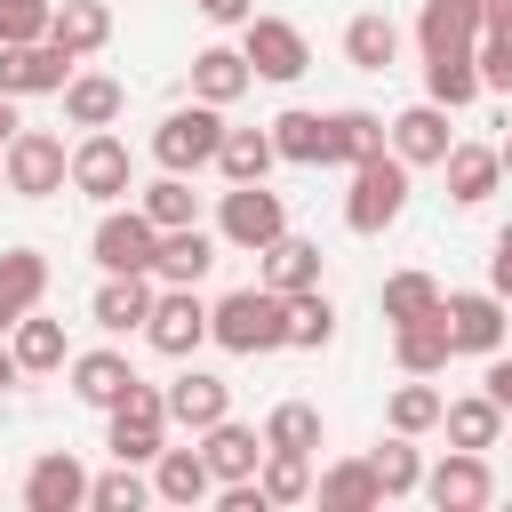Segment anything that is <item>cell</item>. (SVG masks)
<instances>
[{
  "label": "cell",
  "mask_w": 512,
  "mask_h": 512,
  "mask_svg": "<svg viewBox=\"0 0 512 512\" xmlns=\"http://www.w3.org/2000/svg\"><path fill=\"white\" fill-rule=\"evenodd\" d=\"M208 344H224V352H288V296H272L264 280L232 288L224 304H208Z\"/></svg>",
  "instance_id": "cell-1"
},
{
  "label": "cell",
  "mask_w": 512,
  "mask_h": 512,
  "mask_svg": "<svg viewBox=\"0 0 512 512\" xmlns=\"http://www.w3.org/2000/svg\"><path fill=\"white\" fill-rule=\"evenodd\" d=\"M216 144H224V104H176L160 128H152V160L168 168V176H200V168H216Z\"/></svg>",
  "instance_id": "cell-2"
},
{
  "label": "cell",
  "mask_w": 512,
  "mask_h": 512,
  "mask_svg": "<svg viewBox=\"0 0 512 512\" xmlns=\"http://www.w3.org/2000/svg\"><path fill=\"white\" fill-rule=\"evenodd\" d=\"M400 208H408V160L384 144L376 160H360V168H352V192H344V224H352L360 240H376L384 224H400Z\"/></svg>",
  "instance_id": "cell-3"
},
{
  "label": "cell",
  "mask_w": 512,
  "mask_h": 512,
  "mask_svg": "<svg viewBox=\"0 0 512 512\" xmlns=\"http://www.w3.org/2000/svg\"><path fill=\"white\" fill-rule=\"evenodd\" d=\"M0 176H8L16 200H48V192L72 184V152H64V136H48V128H16V136L0 144Z\"/></svg>",
  "instance_id": "cell-4"
},
{
  "label": "cell",
  "mask_w": 512,
  "mask_h": 512,
  "mask_svg": "<svg viewBox=\"0 0 512 512\" xmlns=\"http://www.w3.org/2000/svg\"><path fill=\"white\" fill-rule=\"evenodd\" d=\"M104 416H112L104 448H112L120 464H152V456L168 448V400H160V392H152L144 376H136V384H128V392H120V400H112Z\"/></svg>",
  "instance_id": "cell-5"
},
{
  "label": "cell",
  "mask_w": 512,
  "mask_h": 512,
  "mask_svg": "<svg viewBox=\"0 0 512 512\" xmlns=\"http://www.w3.org/2000/svg\"><path fill=\"white\" fill-rule=\"evenodd\" d=\"M280 232H288V200H280V192L232 184V192L216 200V240H224V248H248V256H256V248H272Z\"/></svg>",
  "instance_id": "cell-6"
},
{
  "label": "cell",
  "mask_w": 512,
  "mask_h": 512,
  "mask_svg": "<svg viewBox=\"0 0 512 512\" xmlns=\"http://www.w3.org/2000/svg\"><path fill=\"white\" fill-rule=\"evenodd\" d=\"M72 192H80V200H104V208L136 192L128 144H120L112 128H80V144H72Z\"/></svg>",
  "instance_id": "cell-7"
},
{
  "label": "cell",
  "mask_w": 512,
  "mask_h": 512,
  "mask_svg": "<svg viewBox=\"0 0 512 512\" xmlns=\"http://www.w3.org/2000/svg\"><path fill=\"white\" fill-rule=\"evenodd\" d=\"M440 320H448V344L456 352H504V328H512V304L496 288H448L440 296Z\"/></svg>",
  "instance_id": "cell-8"
},
{
  "label": "cell",
  "mask_w": 512,
  "mask_h": 512,
  "mask_svg": "<svg viewBox=\"0 0 512 512\" xmlns=\"http://www.w3.org/2000/svg\"><path fill=\"white\" fill-rule=\"evenodd\" d=\"M240 56H248L256 80H304L312 72V40L288 16H248L240 24Z\"/></svg>",
  "instance_id": "cell-9"
},
{
  "label": "cell",
  "mask_w": 512,
  "mask_h": 512,
  "mask_svg": "<svg viewBox=\"0 0 512 512\" xmlns=\"http://www.w3.org/2000/svg\"><path fill=\"white\" fill-rule=\"evenodd\" d=\"M152 248H160V224L144 208H104L96 232H88V256L104 272H152Z\"/></svg>",
  "instance_id": "cell-10"
},
{
  "label": "cell",
  "mask_w": 512,
  "mask_h": 512,
  "mask_svg": "<svg viewBox=\"0 0 512 512\" xmlns=\"http://www.w3.org/2000/svg\"><path fill=\"white\" fill-rule=\"evenodd\" d=\"M144 344H152L160 360H192V352L208 344V304H200L192 288H160L152 312H144Z\"/></svg>",
  "instance_id": "cell-11"
},
{
  "label": "cell",
  "mask_w": 512,
  "mask_h": 512,
  "mask_svg": "<svg viewBox=\"0 0 512 512\" xmlns=\"http://www.w3.org/2000/svg\"><path fill=\"white\" fill-rule=\"evenodd\" d=\"M72 80V56L56 40H0V96H56Z\"/></svg>",
  "instance_id": "cell-12"
},
{
  "label": "cell",
  "mask_w": 512,
  "mask_h": 512,
  "mask_svg": "<svg viewBox=\"0 0 512 512\" xmlns=\"http://www.w3.org/2000/svg\"><path fill=\"white\" fill-rule=\"evenodd\" d=\"M424 496H432L440 512H480V504L496 496V480H488V456H480V448H448V456L424 472Z\"/></svg>",
  "instance_id": "cell-13"
},
{
  "label": "cell",
  "mask_w": 512,
  "mask_h": 512,
  "mask_svg": "<svg viewBox=\"0 0 512 512\" xmlns=\"http://www.w3.org/2000/svg\"><path fill=\"white\" fill-rule=\"evenodd\" d=\"M384 144H392L408 168H440V160H448V144H456V136H448V104H432V96H424V104H408L400 120H384Z\"/></svg>",
  "instance_id": "cell-14"
},
{
  "label": "cell",
  "mask_w": 512,
  "mask_h": 512,
  "mask_svg": "<svg viewBox=\"0 0 512 512\" xmlns=\"http://www.w3.org/2000/svg\"><path fill=\"white\" fill-rule=\"evenodd\" d=\"M216 232H200V224H176V232H160V248H152V280L160 288H200L208 272H216Z\"/></svg>",
  "instance_id": "cell-15"
},
{
  "label": "cell",
  "mask_w": 512,
  "mask_h": 512,
  "mask_svg": "<svg viewBox=\"0 0 512 512\" xmlns=\"http://www.w3.org/2000/svg\"><path fill=\"white\" fill-rule=\"evenodd\" d=\"M152 296H160V280H152V272H104V280H96V296H88V320H96L104 336H128V328H144Z\"/></svg>",
  "instance_id": "cell-16"
},
{
  "label": "cell",
  "mask_w": 512,
  "mask_h": 512,
  "mask_svg": "<svg viewBox=\"0 0 512 512\" xmlns=\"http://www.w3.org/2000/svg\"><path fill=\"white\" fill-rule=\"evenodd\" d=\"M88 504V472L72 448H48L32 472H24V512H80Z\"/></svg>",
  "instance_id": "cell-17"
},
{
  "label": "cell",
  "mask_w": 512,
  "mask_h": 512,
  "mask_svg": "<svg viewBox=\"0 0 512 512\" xmlns=\"http://www.w3.org/2000/svg\"><path fill=\"white\" fill-rule=\"evenodd\" d=\"M392 360H400V376H440V368L456 360V344H448V320H440V312L392 320Z\"/></svg>",
  "instance_id": "cell-18"
},
{
  "label": "cell",
  "mask_w": 512,
  "mask_h": 512,
  "mask_svg": "<svg viewBox=\"0 0 512 512\" xmlns=\"http://www.w3.org/2000/svg\"><path fill=\"white\" fill-rule=\"evenodd\" d=\"M160 400H168V424H184V432H208L216 416H232V384L208 376V368H184Z\"/></svg>",
  "instance_id": "cell-19"
},
{
  "label": "cell",
  "mask_w": 512,
  "mask_h": 512,
  "mask_svg": "<svg viewBox=\"0 0 512 512\" xmlns=\"http://www.w3.org/2000/svg\"><path fill=\"white\" fill-rule=\"evenodd\" d=\"M200 456H208L216 488H224V480H256V464H264V432H256V424H232V416H216V424L200 432Z\"/></svg>",
  "instance_id": "cell-20"
},
{
  "label": "cell",
  "mask_w": 512,
  "mask_h": 512,
  "mask_svg": "<svg viewBox=\"0 0 512 512\" xmlns=\"http://www.w3.org/2000/svg\"><path fill=\"white\" fill-rule=\"evenodd\" d=\"M48 40L80 64V56H96V48L112 40V8H104V0H56V8H48Z\"/></svg>",
  "instance_id": "cell-21"
},
{
  "label": "cell",
  "mask_w": 512,
  "mask_h": 512,
  "mask_svg": "<svg viewBox=\"0 0 512 512\" xmlns=\"http://www.w3.org/2000/svg\"><path fill=\"white\" fill-rule=\"evenodd\" d=\"M256 256H264V288H272V296H304V288H320V264H328L320 240H296V232H280V240L256 248Z\"/></svg>",
  "instance_id": "cell-22"
},
{
  "label": "cell",
  "mask_w": 512,
  "mask_h": 512,
  "mask_svg": "<svg viewBox=\"0 0 512 512\" xmlns=\"http://www.w3.org/2000/svg\"><path fill=\"white\" fill-rule=\"evenodd\" d=\"M152 496H160V504H208V496H216L208 456H200V448H160V456H152Z\"/></svg>",
  "instance_id": "cell-23"
},
{
  "label": "cell",
  "mask_w": 512,
  "mask_h": 512,
  "mask_svg": "<svg viewBox=\"0 0 512 512\" xmlns=\"http://www.w3.org/2000/svg\"><path fill=\"white\" fill-rule=\"evenodd\" d=\"M56 96H64V120H72V128H112L120 104H128V88H120L112 72H72Z\"/></svg>",
  "instance_id": "cell-24"
},
{
  "label": "cell",
  "mask_w": 512,
  "mask_h": 512,
  "mask_svg": "<svg viewBox=\"0 0 512 512\" xmlns=\"http://www.w3.org/2000/svg\"><path fill=\"white\" fill-rule=\"evenodd\" d=\"M448 200L456 208H480L496 184H504V160H496V144H448Z\"/></svg>",
  "instance_id": "cell-25"
},
{
  "label": "cell",
  "mask_w": 512,
  "mask_h": 512,
  "mask_svg": "<svg viewBox=\"0 0 512 512\" xmlns=\"http://www.w3.org/2000/svg\"><path fill=\"white\" fill-rule=\"evenodd\" d=\"M64 368H72V400H80V408H112V400L136 384L128 352H72Z\"/></svg>",
  "instance_id": "cell-26"
},
{
  "label": "cell",
  "mask_w": 512,
  "mask_h": 512,
  "mask_svg": "<svg viewBox=\"0 0 512 512\" xmlns=\"http://www.w3.org/2000/svg\"><path fill=\"white\" fill-rule=\"evenodd\" d=\"M312 496H320V512H376V504H384V488H376V464H368V456L328 464V472L312 480Z\"/></svg>",
  "instance_id": "cell-27"
},
{
  "label": "cell",
  "mask_w": 512,
  "mask_h": 512,
  "mask_svg": "<svg viewBox=\"0 0 512 512\" xmlns=\"http://www.w3.org/2000/svg\"><path fill=\"white\" fill-rule=\"evenodd\" d=\"M272 152H280L288 168H328V112L288 104V112L272 120Z\"/></svg>",
  "instance_id": "cell-28"
},
{
  "label": "cell",
  "mask_w": 512,
  "mask_h": 512,
  "mask_svg": "<svg viewBox=\"0 0 512 512\" xmlns=\"http://www.w3.org/2000/svg\"><path fill=\"white\" fill-rule=\"evenodd\" d=\"M248 80H256V72H248L240 48H200V56H192V96H200V104H240Z\"/></svg>",
  "instance_id": "cell-29"
},
{
  "label": "cell",
  "mask_w": 512,
  "mask_h": 512,
  "mask_svg": "<svg viewBox=\"0 0 512 512\" xmlns=\"http://www.w3.org/2000/svg\"><path fill=\"white\" fill-rule=\"evenodd\" d=\"M424 96L448 104V112H464V104L480 96V64H472V48H432V56H424Z\"/></svg>",
  "instance_id": "cell-30"
},
{
  "label": "cell",
  "mask_w": 512,
  "mask_h": 512,
  "mask_svg": "<svg viewBox=\"0 0 512 512\" xmlns=\"http://www.w3.org/2000/svg\"><path fill=\"white\" fill-rule=\"evenodd\" d=\"M440 432H448V448H496V440H504V408H496L488 392L440 400Z\"/></svg>",
  "instance_id": "cell-31"
},
{
  "label": "cell",
  "mask_w": 512,
  "mask_h": 512,
  "mask_svg": "<svg viewBox=\"0 0 512 512\" xmlns=\"http://www.w3.org/2000/svg\"><path fill=\"white\" fill-rule=\"evenodd\" d=\"M416 40H424V56L432 48H472L480 40V0H424L416 8Z\"/></svg>",
  "instance_id": "cell-32"
},
{
  "label": "cell",
  "mask_w": 512,
  "mask_h": 512,
  "mask_svg": "<svg viewBox=\"0 0 512 512\" xmlns=\"http://www.w3.org/2000/svg\"><path fill=\"white\" fill-rule=\"evenodd\" d=\"M392 56H400V24H392V16L368 8V16L344 24V64H352V72H392Z\"/></svg>",
  "instance_id": "cell-33"
},
{
  "label": "cell",
  "mask_w": 512,
  "mask_h": 512,
  "mask_svg": "<svg viewBox=\"0 0 512 512\" xmlns=\"http://www.w3.org/2000/svg\"><path fill=\"white\" fill-rule=\"evenodd\" d=\"M272 128H224V144H216V168H224V184H264L272 176Z\"/></svg>",
  "instance_id": "cell-34"
},
{
  "label": "cell",
  "mask_w": 512,
  "mask_h": 512,
  "mask_svg": "<svg viewBox=\"0 0 512 512\" xmlns=\"http://www.w3.org/2000/svg\"><path fill=\"white\" fill-rule=\"evenodd\" d=\"M8 352H16L24 376H48V368L72 360V352H64V320H40V312H24V320L8 328Z\"/></svg>",
  "instance_id": "cell-35"
},
{
  "label": "cell",
  "mask_w": 512,
  "mask_h": 512,
  "mask_svg": "<svg viewBox=\"0 0 512 512\" xmlns=\"http://www.w3.org/2000/svg\"><path fill=\"white\" fill-rule=\"evenodd\" d=\"M376 152H384V120H376V112H360V104L328 112V160L360 168V160H376Z\"/></svg>",
  "instance_id": "cell-36"
},
{
  "label": "cell",
  "mask_w": 512,
  "mask_h": 512,
  "mask_svg": "<svg viewBox=\"0 0 512 512\" xmlns=\"http://www.w3.org/2000/svg\"><path fill=\"white\" fill-rule=\"evenodd\" d=\"M256 488H264V504H272V512H288V504H304V496H312V456H288V448H264V464H256Z\"/></svg>",
  "instance_id": "cell-37"
},
{
  "label": "cell",
  "mask_w": 512,
  "mask_h": 512,
  "mask_svg": "<svg viewBox=\"0 0 512 512\" xmlns=\"http://www.w3.org/2000/svg\"><path fill=\"white\" fill-rule=\"evenodd\" d=\"M0 296H8L16 320L40 312V296H48V256H40V248H8V256H0Z\"/></svg>",
  "instance_id": "cell-38"
},
{
  "label": "cell",
  "mask_w": 512,
  "mask_h": 512,
  "mask_svg": "<svg viewBox=\"0 0 512 512\" xmlns=\"http://www.w3.org/2000/svg\"><path fill=\"white\" fill-rule=\"evenodd\" d=\"M264 448L312 456V448H320V408H312V400H280V408L264 416Z\"/></svg>",
  "instance_id": "cell-39"
},
{
  "label": "cell",
  "mask_w": 512,
  "mask_h": 512,
  "mask_svg": "<svg viewBox=\"0 0 512 512\" xmlns=\"http://www.w3.org/2000/svg\"><path fill=\"white\" fill-rule=\"evenodd\" d=\"M368 464H376V488H384V504H392V496H416V488H424V456H416V440H408V432H392V440H384V448H376Z\"/></svg>",
  "instance_id": "cell-40"
},
{
  "label": "cell",
  "mask_w": 512,
  "mask_h": 512,
  "mask_svg": "<svg viewBox=\"0 0 512 512\" xmlns=\"http://www.w3.org/2000/svg\"><path fill=\"white\" fill-rule=\"evenodd\" d=\"M328 336H336V304H328V288L288 296V344H296V352H320Z\"/></svg>",
  "instance_id": "cell-41"
},
{
  "label": "cell",
  "mask_w": 512,
  "mask_h": 512,
  "mask_svg": "<svg viewBox=\"0 0 512 512\" xmlns=\"http://www.w3.org/2000/svg\"><path fill=\"white\" fill-rule=\"evenodd\" d=\"M136 208H144V216H152L160 232H176V224H200V192H192L184 176H168V168H160V184H152V192H144Z\"/></svg>",
  "instance_id": "cell-42"
},
{
  "label": "cell",
  "mask_w": 512,
  "mask_h": 512,
  "mask_svg": "<svg viewBox=\"0 0 512 512\" xmlns=\"http://www.w3.org/2000/svg\"><path fill=\"white\" fill-rule=\"evenodd\" d=\"M376 304H384V320H416V312H440V280H432V272H392Z\"/></svg>",
  "instance_id": "cell-43"
},
{
  "label": "cell",
  "mask_w": 512,
  "mask_h": 512,
  "mask_svg": "<svg viewBox=\"0 0 512 512\" xmlns=\"http://www.w3.org/2000/svg\"><path fill=\"white\" fill-rule=\"evenodd\" d=\"M384 416H392V432H408V440H416V432H432V424H440V392H432L424 376H408V384L392 392V408H384Z\"/></svg>",
  "instance_id": "cell-44"
},
{
  "label": "cell",
  "mask_w": 512,
  "mask_h": 512,
  "mask_svg": "<svg viewBox=\"0 0 512 512\" xmlns=\"http://www.w3.org/2000/svg\"><path fill=\"white\" fill-rule=\"evenodd\" d=\"M88 504H96V512H136V504H152V480H144L136 464H120V472L88 480Z\"/></svg>",
  "instance_id": "cell-45"
},
{
  "label": "cell",
  "mask_w": 512,
  "mask_h": 512,
  "mask_svg": "<svg viewBox=\"0 0 512 512\" xmlns=\"http://www.w3.org/2000/svg\"><path fill=\"white\" fill-rule=\"evenodd\" d=\"M48 8L56 0H0V40H48Z\"/></svg>",
  "instance_id": "cell-46"
},
{
  "label": "cell",
  "mask_w": 512,
  "mask_h": 512,
  "mask_svg": "<svg viewBox=\"0 0 512 512\" xmlns=\"http://www.w3.org/2000/svg\"><path fill=\"white\" fill-rule=\"evenodd\" d=\"M488 288H496V296L512 304V224L496 232V256H488Z\"/></svg>",
  "instance_id": "cell-47"
},
{
  "label": "cell",
  "mask_w": 512,
  "mask_h": 512,
  "mask_svg": "<svg viewBox=\"0 0 512 512\" xmlns=\"http://www.w3.org/2000/svg\"><path fill=\"white\" fill-rule=\"evenodd\" d=\"M480 40H504L512 48V0H480Z\"/></svg>",
  "instance_id": "cell-48"
},
{
  "label": "cell",
  "mask_w": 512,
  "mask_h": 512,
  "mask_svg": "<svg viewBox=\"0 0 512 512\" xmlns=\"http://www.w3.org/2000/svg\"><path fill=\"white\" fill-rule=\"evenodd\" d=\"M488 400L512 416V352H488Z\"/></svg>",
  "instance_id": "cell-49"
},
{
  "label": "cell",
  "mask_w": 512,
  "mask_h": 512,
  "mask_svg": "<svg viewBox=\"0 0 512 512\" xmlns=\"http://www.w3.org/2000/svg\"><path fill=\"white\" fill-rule=\"evenodd\" d=\"M192 8H200L208 24H248V16H256V0H192Z\"/></svg>",
  "instance_id": "cell-50"
},
{
  "label": "cell",
  "mask_w": 512,
  "mask_h": 512,
  "mask_svg": "<svg viewBox=\"0 0 512 512\" xmlns=\"http://www.w3.org/2000/svg\"><path fill=\"white\" fill-rule=\"evenodd\" d=\"M16 128H24V120H16V96H0V144H8Z\"/></svg>",
  "instance_id": "cell-51"
},
{
  "label": "cell",
  "mask_w": 512,
  "mask_h": 512,
  "mask_svg": "<svg viewBox=\"0 0 512 512\" xmlns=\"http://www.w3.org/2000/svg\"><path fill=\"white\" fill-rule=\"evenodd\" d=\"M16 376H24V368H16V352H8V344H0V392H8V384H16Z\"/></svg>",
  "instance_id": "cell-52"
},
{
  "label": "cell",
  "mask_w": 512,
  "mask_h": 512,
  "mask_svg": "<svg viewBox=\"0 0 512 512\" xmlns=\"http://www.w3.org/2000/svg\"><path fill=\"white\" fill-rule=\"evenodd\" d=\"M8 328H16V312H8V296H0V336H8Z\"/></svg>",
  "instance_id": "cell-53"
},
{
  "label": "cell",
  "mask_w": 512,
  "mask_h": 512,
  "mask_svg": "<svg viewBox=\"0 0 512 512\" xmlns=\"http://www.w3.org/2000/svg\"><path fill=\"white\" fill-rule=\"evenodd\" d=\"M496 160H504V176H512V136H504V144H496Z\"/></svg>",
  "instance_id": "cell-54"
},
{
  "label": "cell",
  "mask_w": 512,
  "mask_h": 512,
  "mask_svg": "<svg viewBox=\"0 0 512 512\" xmlns=\"http://www.w3.org/2000/svg\"><path fill=\"white\" fill-rule=\"evenodd\" d=\"M0 192H8V176H0Z\"/></svg>",
  "instance_id": "cell-55"
}]
</instances>
